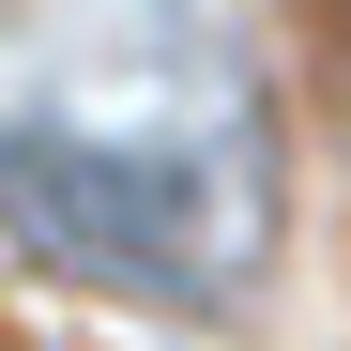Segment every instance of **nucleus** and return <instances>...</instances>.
I'll list each match as a JSON object with an SVG mask.
<instances>
[{"label":"nucleus","instance_id":"nucleus-1","mask_svg":"<svg viewBox=\"0 0 351 351\" xmlns=\"http://www.w3.org/2000/svg\"><path fill=\"white\" fill-rule=\"evenodd\" d=\"M0 245L77 275V290H123V306H199L214 290V199H199V168H168L138 138L0 123Z\"/></svg>","mask_w":351,"mask_h":351},{"label":"nucleus","instance_id":"nucleus-2","mask_svg":"<svg viewBox=\"0 0 351 351\" xmlns=\"http://www.w3.org/2000/svg\"><path fill=\"white\" fill-rule=\"evenodd\" d=\"M0 351H62V336H0Z\"/></svg>","mask_w":351,"mask_h":351}]
</instances>
